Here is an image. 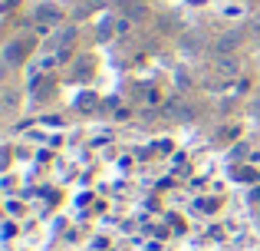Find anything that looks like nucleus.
Instances as JSON below:
<instances>
[{
    "mask_svg": "<svg viewBox=\"0 0 260 251\" xmlns=\"http://www.w3.org/2000/svg\"><path fill=\"white\" fill-rule=\"evenodd\" d=\"M257 215H260V205H257Z\"/></svg>",
    "mask_w": 260,
    "mask_h": 251,
    "instance_id": "obj_9",
    "label": "nucleus"
},
{
    "mask_svg": "<svg viewBox=\"0 0 260 251\" xmlns=\"http://www.w3.org/2000/svg\"><path fill=\"white\" fill-rule=\"evenodd\" d=\"M237 46H241V33H224V37L214 43V53L217 57H231Z\"/></svg>",
    "mask_w": 260,
    "mask_h": 251,
    "instance_id": "obj_3",
    "label": "nucleus"
},
{
    "mask_svg": "<svg viewBox=\"0 0 260 251\" xmlns=\"http://www.w3.org/2000/svg\"><path fill=\"white\" fill-rule=\"evenodd\" d=\"M26 50H30V46H26V40H10V43L4 46V63L7 66H20L26 60Z\"/></svg>",
    "mask_w": 260,
    "mask_h": 251,
    "instance_id": "obj_1",
    "label": "nucleus"
},
{
    "mask_svg": "<svg viewBox=\"0 0 260 251\" xmlns=\"http://www.w3.org/2000/svg\"><path fill=\"white\" fill-rule=\"evenodd\" d=\"M59 20H63L59 7H53V4H43V7H37V26H40V30H50V26H56Z\"/></svg>",
    "mask_w": 260,
    "mask_h": 251,
    "instance_id": "obj_2",
    "label": "nucleus"
},
{
    "mask_svg": "<svg viewBox=\"0 0 260 251\" xmlns=\"http://www.w3.org/2000/svg\"><path fill=\"white\" fill-rule=\"evenodd\" d=\"M237 70H241L237 57H217V73H224V76H237Z\"/></svg>",
    "mask_w": 260,
    "mask_h": 251,
    "instance_id": "obj_5",
    "label": "nucleus"
},
{
    "mask_svg": "<svg viewBox=\"0 0 260 251\" xmlns=\"http://www.w3.org/2000/svg\"><path fill=\"white\" fill-rule=\"evenodd\" d=\"M201 46V40L194 37V33H188V37H181V50H198Z\"/></svg>",
    "mask_w": 260,
    "mask_h": 251,
    "instance_id": "obj_6",
    "label": "nucleus"
},
{
    "mask_svg": "<svg viewBox=\"0 0 260 251\" xmlns=\"http://www.w3.org/2000/svg\"><path fill=\"white\" fill-rule=\"evenodd\" d=\"M254 26H257V30H260V17H257V20H254Z\"/></svg>",
    "mask_w": 260,
    "mask_h": 251,
    "instance_id": "obj_8",
    "label": "nucleus"
},
{
    "mask_svg": "<svg viewBox=\"0 0 260 251\" xmlns=\"http://www.w3.org/2000/svg\"><path fill=\"white\" fill-rule=\"evenodd\" d=\"M4 106L13 109V106H17V93H4Z\"/></svg>",
    "mask_w": 260,
    "mask_h": 251,
    "instance_id": "obj_7",
    "label": "nucleus"
},
{
    "mask_svg": "<svg viewBox=\"0 0 260 251\" xmlns=\"http://www.w3.org/2000/svg\"><path fill=\"white\" fill-rule=\"evenodd\" d=\"M73 37H76V30H73V26H63V30L53 37V50H56V53H59V50H70Z\"/></svg>",
    "mask_w": 260,
    "mask_h": 251,
    "instance_id": "obj_4",
    "label": "nucleus"
}]
</instances>
